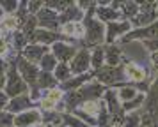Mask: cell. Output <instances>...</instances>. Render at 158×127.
Instances as JSON below:
<instances>
[{"mask_svg": "<svg viewBox=\"0 0 158 127\" xmlns=\"http://www.w3.org/2000/svg\"><path fill=\"white\" fill-rule=\"evenodd\" d=\"M96 7L98 2L94 4L85 13L84 18V27H85V35H84V48H98V46H105L107 44V25L101 23L96 18Z\"/></svg>", "mask_w": 158, "mask_h": 127, "instance_id": "cell-1", "label": "cell"}, {"mask_svg": "<svg viewBox=\"0 0 158 127\" xmlns=\"http://www.w3.org/2000/svg\"><path fill=\"white\" fill-rule=\"evenodd\" d=\"M39 65V69H41V72H53V71L57 69L59 65V60L55 58V56L52 55V53H48V55L44 56L41 62L37 63Z\"/></svg>", "mask_w": 158, "mask_h": 127, "instance_id": "cell-28", "label": "cell"}, {"mask_svg": "<svg viewBox=\"0 0 158 127\" xmlns=\"http://www.w3.org/2000/svg\"><path fill=\"white\" fill-rule=\"evenodd\" d=\"M131 30H133V27H131V21H128V20H119V21H114V23H108L107 25V44L121 42Z\"/></svg>", "mask_w": 158, "mask_h": 127, "instance_id": "cell-5", "label": "cell"}, {"mask_svg": "<svg viewBox=\"0 0 158 127\" xmlns=\"http://www.w3.org/2000/svg\"><path fill=\"white\" fill-rule=\"evenodd\" d=\"M94 79L105 85L107 88H119L121 85L128 83L126 81V74H124V67H110V65H103L101 69L94 71Z\"/></svg>", "mask_w": 158, "mask_h": 127, "instance_id": "cell-2", "label": "cell"}, {"mask_svg": "<svg viewBox=\"0 0 158 127\" xmlns=\"http://www.w3.org/2000/svg\"><path fill=\"white\" fill-rule=\"evenodd\" d=\"M53 76L57 78L59 85L64 83V81H68L69 78H73V72H71V67H69V63H60V62H59L57 69L53 71Z\"/></svg>", "mask_w": 158, "mask_h": 127, "instance_id": "cell-27", "label": "cell"}, {"mask_svg": "<svg viewBox=\"0 0 158 127\" xmlns=\"http://www.w3.org/2000/svg\"><path fill=\"white\" fill-rule=\"evenodd\" d=\"M121 16L123 20L131 21L140 11V2H121Z\"/></svg>", "mask_w": 158, "mask_h": 127, "instance_id": "cell-22", "label": "cell"}, {"mask_svg": "<svg viewBox=\"0 0 158 127\" xmlns=\"http://www.w3.org/2000/svg\"><path fill=\"white\" fill-rule=\"evenodd\" d=\"M140 125H142V113L140 111H133L124 115L123 127H140Z\"/></svg>", "mask_w": 158, "mask_h": 127, "instance_id": "cell-29", "label": "cell"}, {"mask_svg": "<svg viewBox=\"0 0 158 127\" xmlns=\"http://www.w3.org/2000/svg\"><path fill=\"white\" fill-rule=\"evenodd\" d=\"M96 18H98L101 23H105V25L123 20L121 11L115 9L110 2H98V7H96Z\"/></svg>", "mask_w": 158, "mask_h": 127, "instance_id": "cell-13", "label": "cell"}, {"mask_svg": "<svg viewBox=\"0 0 158 127\" xmlns=\"http://www.w3.org/2000/svg\"><path fill=\"white\" fill-rule=\"evenodd\" d=\"M73 76H78V74H87L89 71H93L91 67V49L89 48H80L77 51V55L69 62Z\"/></svg>", "mask_w": 158, "mask_h": 127, "instance_id": "cell-8", "label": "cell"}, {"mask_svg": "<svg viewBox=\"0 0 158 127\" xmlns=\"http://www.w3.org/2000/svg\"><path fill=\"white\" fill-rule=\"evenodd\" d=\"M124 63V53L121 44H105V65L119 67Z\"/></svg>", "mask_w": 158, "mask_h": 127, "instance_id": "cell-17", "label": "cell"}, {"mask_svg": "<svg viewBox=\"0 0 158 127\" xmlns=\"http://www.w3.org/2000/svg\"><path fill=\"white\" fill-rule=\"evenodd\" d=\"M32 108H36V102L30 99L29 94H23V95L13 97L11 101H9L6 111L13 113V115L16 117V115H20V113H23V111H29V110H32Z\"/></svg>", "mask_w": 158, "mask_h": 127, "instance_id": "cell-16", "label": "cell"}, {"mask_svg": "<svg viewBox=\"0 0 158 127\" xmlns=\"http://www.w3.org/2000/svg\"><path fill=\"white\" fill-rule=\"evenodd\" d=\"M37 87L41 90H50V88H55L59 85L57 78L53 76V72H39V78H37Z\"/></svg>", "mask_w": 158, "mask_h": 127, "instance_id": "cell-23", "label": "cell"}, {"mask_svg": "<svg viewBox=\"0 0 158 127\" xmlns=\"http://www.w3.org/2000/svg\"><path fill=\"white\" fill-rule=\"evenodd\" d=\"M15 62H16V67H18V72H20V76L25 79V83L29 85V87L36 85V83H37V78H39V72H41L39 65H36V63L29 62V60H25L22 55L18 56Z\"/></svg>", "mask_w": 158, "mask_h": 127, "instance_id": "cell-7", "label": "cell"}, {"mask_svg": "<svg viewBox=\"0 0 158 127\" xmlns=\"http://www.w3.org/2000/svg\"><path fill=\"white\" fill-rule=\"evenodd\" d=\"M105 92H107L105 85H101L96 79H91L89 83L84 85L78 90V95L82 99V102H85V101H100V99H103Z\"/></svg>", "mask_w": 158, "mask_h": 127, "instance_id": "cell-10", "label": "cell"}, {"mask_svg": "<svg viewBox=\"0 0 158 127\" xmlns=\"http://www.w3.org/2000/svg\"><path fill=\"white\" fill-rule=\"evenodd\" d=\"M144 106H146V94L140 92L133 101H130V102H124V104H123V111H124V115H126V113H133V111H140Z\"/></svg>", "mask_w": 158, "mask_h": 127, "instance_id": "cell-25", "label": "cell"}, {"mask_svg": "<svg viewBox=\"0 0 158 127\" xmlns=\"http://www.w3.org/2000/svg\"><path fill=\"white\" fill-rule=\"evenodd\" d=\"M77 51H78L77 46H73V42H69V41H59L50 46V53L60 63H69L75 58Z\"/></svg>", "mask_w": 158, "mask_h": 127, "instance_id": "cell-9", "label": "cell"}, {"mask_svg": "<svg viewBox=\"0 0 158 127\" xmlns=\"http://www.w3.org/2000/svg\"><path fill=\"white\" fill-rule=\"evenodd\" d=\"M4 18H6V13H4V9H2V7H0V21L4 20Z\"/></svg>", "mask_w": 158, "mask_h": 127, "instance_id": "cell-38", "label": "cell"}, {"mask_svg": "<svg viewBox=\"0 0 158 127\" xmlns=\"http://www.w3.org/2000/svg\"><path fill=\"white\" fill-rule=\"evenodd\" d=\"M36 127H44V125H36Z\"/></svg>", "mask_w": 158, "mask_h": 127, "instance_id": "cell-41", "label": "cell"}, {"mask_svg": "<svg viewBox=\"0 0 158 127\" xmlns=\"http://www.w3.org/2000/svg\"><path fill=\"white\" fill-rule=\"evenodd\" d=\"M105 65V46H98V48L91 49V67L93 71H98Z\"/></svg>", "mask_w": 158, "mask_h": 127, "instance_id": "cell-24", "label": "cell"}, {"mask_svg": "<svg viewBox=\"0 0 158 127\" xmlns=\"http://www.w3.org/2000/svg\"><path fill=\"white\" fill-rule=\"evenodd\" d=\"M27 7H29L30 16H36V14L44 7V2H27Z\"/></svg>", "mask_w": 158, "mask_h": 127, "instance_id": "cell-36", "label": "cell"}, {"mask_svg": "<svg viewBox=\"0 0 158 127\" xmlns=\"http://www.w3.org/2000/svg\"><path fill=\"white\" fill-rule=\"evenodd\" d=\"M44 97L59 104V102H62V99H64V92L60 90L59 87H55V88H50V90H44Z\"/></svg>", "mask_w": 158, "mask_h": 127, "instance_id": "cell-32", "label": "cell"}, {"mask_svg": "<svg viewBox=\"0 0 158 127\" xmlns=\"http://www.w3.org/2000/svg\"><path fill=\"white\" fill-rule=\"evenodd\" d=\"M59 32L62 34L64 41L66 39H68V41H69V39H84V35H85V27H84V23L69 21V23H62Z\"/></svg>", "mask_w": 158, "mask_h": 127, "instance_id": "cell-19", "label": "cell"}, {"mask_svg": "<svg viewBox=\"0 0 158 127\" xmlns=\"http://www.w3.org/2000/svg\"><path fill=\"white\" fill-rule=\"evenodd\" d=\"M39 110H41V113H53L55 110H57V102H53V101H50V99L43 97L41 102H39Z\"/></svg>", "mask_w": 158, "mask_h": 127, "instance_id": "cell-33", "label": "cell"}, {"mask_svg": "<svg viewBox=\"0 0 158 127\" xmlns=\"http://www.w3.org/2000/svg\"><path fill=\"white\" fill-rule=\"evenodd\" d=\"M110 127H123V125H121V124H112Z\"/></svg>", "mask_w": 158, "mask_h": 127, "instance_id": "cell-39", "label": "cell"}, {"mask_svg": "<svg viewBox=\"0 0 158 127\" xmlns=\"http://www.w3.org/2000/svg\"><path fill=\"white\" fill-rule=\"evenodd\" d=\"M158 21V2H140V11L131 20L133 28L149 27Z\"/></svg>", "mask_w": 158, "mask_h": 127, "instance_id": "cell-4", "label": "cell"}, {"mask_svg": "<svg viewBox=\"0 0 158 127\" xmlns=\"http://www.w3.org/2000/svg\"><path fill=\"white\" fill-rule=\"evenodd\" d=\"M9 101H11V99L7 97V94H6V92L2 90V92H0V113H2V111H6V110H7V104H9Z\"/></svg>", "mask_w": 158, "mask_h": 127, "instance_id": "cell-37", "label": "cell"}, {"mask_svg": "<svg viewBox=\"0 0 158 127\" xmlns=\"http://www.w3.org/2000/svg\"><path fill=\"white\" fill-rule=\"evenodd\" d=\"M37 20V28H44V30H53V32H59L60 30V14L52 11L44 6L39 13L36 14Z\"/></svg>", "mask_w": 158, "mask_h": 127, "instance_id": "cell-6", "label": "cell"}, {"mask_svg": "<svg viewBox=\"0 0 158 127\" xmlns=\"http://www.w3.org/2000/svg\"><path fill=\"white\" fill-rule=\"evenodd\" d=\"M59 41H64V37L60 32H53V30H44V28H37L34 35L30 37V42L34 44H43V46H52ZM29 42V44H30Z\"/></svg>", "mask_w": 158, "mask_h": 127, "instance_id": "cell-14", "label": "cell"}, {"mask_svg": "<svg viewBox=\"0 0 158 127\" xmlns=\"http://www.w3.org/2000/svg\"><path fill=\"white\" fill-rule=\"evenodd\" d=\"M48 53H50V46H43V44H34V42H30V44H27L25 49L22 51V56L25 60H29V62L37 65Z\"/></svg>", "mask_w": 158, "mask_h": 127, "instance_id": "cell-15", "label": "cell"}, {"mask_svg": "<svg viewBox=\"0 0 158 127\" xmlns=\"http://www.w3.org/2000/svg\"><path fill=\"white\" fill-rule=\"evenodd\" d=\"M91 79H94V71H91V72H87V74H78V76H73L69 78L68 81H64V83H60V90L64 92H73V90H80L84 85H87Z\"/></svg>", "mask_w": 158, "mask_h": 127, "instance_id": "cell-18", "label": "cell"}, {"mask_svg": "<svg viewBox=\"0 0 158 127\" xmlns=\"http://www.w3.org/2000/svg\"><path fill=\"white\" fill-rule=\"evenodd\" d=\"M123 67H124V74H126V81H128V83L140 85V83H144V81L148 79V71H146V67L139 65V63L130 62V60L124 58Z\"/></svg>", "mask_w": 158, "mask_h": 127, "instance_id": "cell-12", "label": "cell"}, {"mask_svg": "<svg viewBox=\"0 0 158 127\" xmlns=\"http://www.w3.org/2000/svg\"><path fill=\"white\" fill-rule=\"evenodd\" d=\"M84 18H85V13H84V11H82L77 4H73V2H71V4L68 6V9L60 14V25H62V23H69V21L82 23V21H84Z\"/></svg>", "mask_w": 158, "mask_h": 127, "instance_id": "cell-20", "label": "cell"}, {"mask_svg": "<svg viewBox=\"0 0 158 127\" xmlns=\"http://www.w3.org/2000/svg\"><path fill=\"white\" fill-rule=\"evenodd\" d=\"M44 127H57V125H53V124H46Z\"/></svg>", "mask_w": 158, "mask_h": 127, "instance_id": "cell-40", "label": "cell"}, {"mask_svg": "<svg viewBox=\"0 0 158 127\" xmlns=\"http://www.w3.org/2000/svg\"><path fill=\"white\" fill-rule=\"evenodd\" d=\"M7 69L9 62L7 60H0V92L6 88V79H7Z\"/></svg>", "mask_w": 158, "mask_h": 127, "instance_id": "cell-34", "label": "cell"}, {"mask_svg": "<svg viewBox=\"0 0 158 127\" xmlns=\"http://www.w3.org/2000/svg\"><path fill=\"white\" fill-rule=\"evenodd\" d=\"M62 127H91V125H87L85 122H82L73 113H64L62 115Z\"/></svg>", "mask_w": 158, "mask_h": 127, "instance_id": "cell-30", "label": "cell"}, {"mask_svg": "<svg viewBox=\"0 0 158 127\" xmlns=\"http://www.w3.org/2000/svg\"><path fill=\"white\" fill-rule=\"evenodd\" d=\"M29 85L25 83V79L20 76L18 72V67H16V62H9V69H7V79H6V88L4 92L7 94L9 99L18 97V95H23V94H29Z\"/></svg>", "mask_w": 158, "mask_h": 127, "instance_id": "cell-3", "label": "cell"}, {"mask_svg": "<svg viewBox=\"0 0 158 127\" xmlns=\"http://www.w3.org/2000/svg\"><path fill=\"white\" fill-rule=\"evenodd\" d=\"M139 94H140L139 87H137V85H131V83H124V85H121V87L117 88V95H119V101H121L123 104L133 101Z\"/></svg>", "mask_w": 158, "mask_h": 127, "instance_id": "cell-21", "label": "cell"}, {"mask_svg": "<svg viewBox=\"0 0 158 127\" xmlns=\"http://www.w3.org/2000/svg\"><path fill=\"white\" fill-rule=\"evenodd\" d=\"M0 7L4 9L6 16H13L20 9V2H16V0H0Z\"/></svg>", "mask_w": 158, "mask_h": 127, "instance_id": "cell-31", "label": "cell"}, {"mask_svg": "<svg viewBox=\"0 0 158 127\" xmlns=\"http://www.w3.org/2000/svg\"><path fill=\"white\" fill-rule=\"evenodd\" d=\"M101 108H103V99H100V101H85V102L80 104V110H82V111H85L87 115L96 117V118H98V115H100Z\"/></svg>", "mask_w": 158, "mask_h": 127, "instance_id": "cell-26", "label": "cell"}, {"mask_svg": "<svg viewBox=\"0 0 158 127\" xmlns=\"http://www.w3.org/2000/svg\"><path fill=\"white\" fill-rule=\"evenodd\" d=\"M44 125L43 124V113L39 108H32L29 111H23L15 117V127H36Z\"/></svg>", "mask_w": 158, "mask_h": 127, "instance_id": "cell-11", "label": "cell"}, {"mask_svg": "<svg viewBox=\"0 0 158 127\" xmlns=\"http://www.w3.org/2000/svg\"><path fill=\"white\" fill-rule=\"evenodd\" d=\"M0 127H15V115L9 111L0 113Z\"/></svg>", "mask_w": 158, "mask_h": 127, "instance_id": "cell-35", "label": "cell"}]
</instances>
